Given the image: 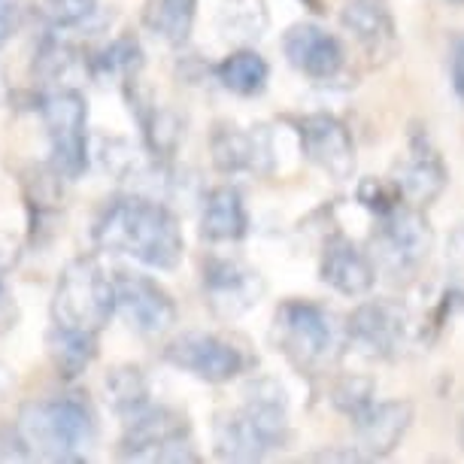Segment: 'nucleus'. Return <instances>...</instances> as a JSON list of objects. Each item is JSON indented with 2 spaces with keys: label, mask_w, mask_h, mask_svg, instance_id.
I'll list each match as a JSON object with an SVG mask.
<instances>
[{
  "label": "nucleus",
  "mask_w": 464,
  "mask_h": 464,
  "mask_svg": "<svg viewBox=\"0 0 464 464\" xmlns=\"http://www.w3.org/2000/svg\"><path fill=\"white\" fill-rule=\"evenodd\" d=\"M355 198H358V204L373 216H385V213H392L398 204H404V198H401V191H398L395 182H392V177L389 179L364 177L362 182H358Z\"/></svg>",
  "instance_id": "30"
},
{
  "label": "nucleus",
  "mask_w": 464,
  "mask_h": 464,
  "mask_svg": "<svg viewBox=\"0 0 464 464\" xmlns=\"http://www.w3.org/2000/svg\"><path fill=\"white\" fill-rule=\"evenodd\" d=\"M103 392H107V404L112 413L128 419L130 413L143 410L152 401V389H149V376L140 364H116L103 376Z\"/></svg>",
  "instance_id": "28"
},
{
  "label": "nucleus",
  "mask_w": 464,
  "mask_h": 464,
  "mask_svg": "<svg viewBox=\"0 0 464 464\" xmlns=\"http://www.w3.org/2000/svg\"><path fill=\"white\" fill-rule=\"evenodd\" d=\"M216 82L237 98H258L270 82V64L252 46L234 49L213 67Z\"/></svg>",
  "instance_id": "25"
},
{
  "label": "nucleus",
  "mask_w": 464,
  "mask_h": 464,
  "mask_svg": "<svg viewBox=\"0 0 464 464\" xmlns=\"http://www.w3.org/2000/svg\"><path fill=\"white\" fill-rule=\"evenodd\" d=\"M92 240L101 252L134 258L152 270H177L186 256L179 218L159 198L140 191L119 195L101 207Z\"/></svg>",
  "instance_id": "1"
},
{
  "label": "nucleus",
  "mask_w": 464,
  "mask_h": 464,
  "mask_svg": "<svg viewBox=\"0 0 464 464\" xmlns=\"http://www.w3.org/2000/svg\"><path fill=\"white\" fill-rule=\"evenodd\" d=\"M213 28L218 40L234 49L256 46L270 28L267 0H218Z\"/></svg>",
  "instance_id": "23"
},
{
  "label": "nucleus",
  "mask_w": 464,
  "mask_h": 464,
  "mask_svg": "<svg viewBox=\"0 0 464 464\" xmlns=\"http://www.w3.org/2000/svg\"><path fill=\"white\" fill-rule=\"evenodd\" d=\"M116 316L140 337H161L177 325V301L161 283L137 270H112Z\"/></svg>",
  "instance_id": "11"
},
{
  "label": "nucleus",
  "mask_w": 464,
  "mask_h": 464,
  "mask_svg": "<svg viewBox=\"0 0 464 464\" xmlns=\"http://www.w3.org/2000/svg\"><path fill=\"white\" fill-rule=\"evenodd\" d=\"M288 392L274 376H252L243 404L213 419V450L222 461H261L292 443Z\"/></svg>",
  "instance_id": "2"
},
{
  "label": "nucleus",
  "mask_w": 464,
  "mask_h": 464,
  "mask_svg": "<svg viewBox=\"0 0 464 464\" xmlns=\"http://www.w3.org/2000/svg\"><path fill=\"white\" fill-rule=\"evenodd\" d=\"M340 24L358 43L367 64L385 67L398 58L401 34L389 0H346L340 10Z\"/></svg>",
  "instance_id": "17"
},
{
  "label": "nucleus",
  "mask_w": 464,
  "mask_h": 464,
  "mask_svg": "<svg viewBox=\"0 0 464 464\" xmlns=\"http://www.w3.org/2000/svg\"><path fill=\"white\" fill-rule=\"evenodd\" d=\"M270 343L301 376H319L340 362L346 337L322 304L288 297L274 313Z\"/></svg>",
  "instance_id": "4"
},
{
  "label": "nucleus",
  "mask_w": 464,
  "mask_h": 464,
  "mask_svg": "<svg viewBox=\"0 0 464 464\" xmlns=\"http://www.w3.org/2000/svg\"><path fill=\"white\" fill-rule=\"evenodd\" d=\"M13 385H15V371H13L10 364L0 362V401H4L6 395H10Z\"/></svg>",
  "instance_id": "35"
},
{
  "label": "nucleus",
  "mask_w": 464,
  "mask_h": 464,
  "mask_svg": "<svg viewBox=\"0 0 464 464\" xmlns=\"http://www.w3.org/2000/svg\"><path fill=\"white\" fill-rule=\"evenodd\" d=\"M161 358L177 371L213 385L237 380L256 364L246 346L216 331H182L161 349Z\"/></svg>",
  "instance_id": "9"
},
{
  "label": "nucleus",
  "mask_w": 464,
  "mask_h": 464,
  "mask_svg": "<svg viewBox=\"0 0 464 464\" xmlns=\"http://www.w3.org/2000/svg\"><path fill=\"white\" fill-rule=\"evenodd\" d=\"M15 261H19V246L10 234H0V274H6Z\"/></svg>",
  "instance_id": "34"
},
{
  "label": "nucleus",
  "mask_w": 464,
  "mask_h": 464,
  "mask_svg": "<svg viewBox=\"0 0 464 464\" xmlns=\"http://www.w3.org/2000/svg\"><path fill=\"white\" fill-rule=\"evenodd\" d=\"M46 349H49V362L55 367V373L61 380H76L92 367V362L98 358L101 337L80 334V331H67L52 325L46 334Z\"/></svg>",
  "instance_id": "27"
},
{
  "label": "nucleus",
  "mask_w": 464,
  "mask_h": 464,
  "mask_svg": "<svg viewBox=\"0 0 464 464\" xmlns=\"http://www.w3.org/2000/svg\"><path fill=\"white\" fill-rule=\"evenodd\" d=\"M434 249V227L425 209L398 204L392 213L376 216L371 234V258L389 276H413Z\"/></svg>",
  "instance_id": "8"
},
{
  "label": "nucleus",
  "mask_w": 464,
  "mask_h": 464,
  "mask_svg": "<svg viewBox=\"0 0 464 464\" xmlns=\"http://www.w3.org/2000/svg\"><path fill=\"white\" fill-rule=\"evenodd\" d=\"M297 4H304V10H310V13H316V15L325 13V0H297Z\"/></svg>",
  "instance_id": "36"
},
{
  "label": "nucleus",
  "mask_w": 464,
  "mask_h": 464,
  "mask_svg": "<svg viewBox=\"0 0 464 464\" xmlns=\"http://www.w3.org/2000/svg\"><path fill=\"white\" fill-rule=\"evenodd\" d=\"M209 159L213 168L225 177H270L276 168V146L270 125H234V121H216L209 134Z\"/></svg>",
  "instance_id": "14"
},
{
  "label": "nucleus",
  "mask_w": 464,
  "mask_h": 464,
  "mask_svg": "<svg viewBox=\"0 0 464 464\" xmlns=\"http://www.w3.org/2000/svg\"><path fill=\"white\" fill-rule=\"evenodd\" d=\"M413 416H416L413 401L395 398V401H373L355 419H349L355 431L353 450L358 452V459L362 461L389 459L401 446V440H404V434L410 431Z\"/></svg>",
  "instance_id": "18"
},
{
  "label": "nucleus",
  "mask_w": 464,
  "mask_h": 464,
  "mask_svg": "<svg viewBox=\"0 0 464 464\" xmlns=\"http://www.w3.org/2000/svg\"><path fill=\"white\" fill-rule=\"evenodd\" d=\"M13 428L28 459L46 461H85L101 437L98 410L82 392H61L28 401L22 404Z\"/></svg>",
  "instance_id": "3"
},
{
  "label": "nucleus",
  "mask_w": 464,
  "mask_h": 464,
  "mask_svg": "<svg viewBox=\"0 0 464 464\" xmlns=\"http://www.w3.org/2000/svg\"><path fill=\"white\" fill-rule=\"evenodd\" d=\"M116 316L112 274L98 256H80L61 270L52 292V325L101 337Z\"/></svg>",
  "instance_id": "5"
},
{
  "label": "nucleus",
  "mask_w": 464,
  "mask_h": 464,
  "mask_svg": "<svg viewBox=\"0 0 464 464\" xmlns=\"http://www.w3.org/2000/svg\"><path fill=\"white\" fill-rule=\"evenodd\" d=\"M452 4H464V0H452Z\"/></svg>",
  "instance_id": "38"
},
{
  "label": "nucleus",
  "mask_w": 464,
  "mask_h": 464,
  "mask_svg": "<svg viewBox=\"0 0 464 464\" xmlns=\"http://www.w3.org/2000/svg\"><path fill=\"white\" fill-rule=\"evenodd\" d=\"M204 304L216 319L234 322L265 301L267 279L237 256H207L200 267Z\"/></svg>",
  "instance_id": "10"
},
{
  "label": "nucleus",
  "mask_w": 464,
  "mask_h": 464,
  "mask_svg": "<svg viewBox=\"0 0 464 464\" xmlns=\"http://www.w3.org/2000/svg\"><path fill=\"white\" fill-rule=\"evenodd\" d=\"M392 182L398 186L401 198L410 207L428 209L450 186V168L443 155L437 152L428 130L422 125H413L407 134V159L395 164Z\"/></svg>",
  "instance_id": "15"
},
{
  "label": "nucleus",
  "mask_w": 464,
  "mask_h": 464,
  "mask_svg": "<svg viewBox=\"0 0 464 464\" xmlns=\"http://www.w3.org/2000/svg\"><path fill=\"white\" fill-rule=\"evenodd\" d=\"M0 82H4V76H0Z\"/></svg>",
  "instance_id": "39"
},
{
  "label": "nucleus",
  "mask_w": 464,
  "mask_h": 464,
  "mask_svg": "<svg viewBox=\"0 0 464 464\" xmlns=\"http://www.w3.org/2000/svg\"><path fill=\"white\" fill-rule=\"evenodd\" d=\"M283 55L306 80L331 85L346 73V49L328 28L297 22L283 34Z\"/></svg>",
  "instance_id": "16"
},
{
  "label": "nucleus",
  "mask_w": 464,
  "mask_h": 464,
  "mask_svg": "<svg viewBox=\"0 0 464 464\" xmlns=\"http://www.w3.org/2000/svg\"><path fill=\"white\" fill-rule=\"evenodd\" d=\"M285 121L295 128L304 159L316 164L325 177L334 182H349L355 177V140L343 119L331 112H304V116H288Z\"/></svg>",
  "instance_id": "12"
},
{
  "label": "nucleus",
  "mask_w": 464,
  "mask_h": 464,
  "mask_svg": "<svg viewBox=\"0 0 464 464\" xmlns=\"http://www.w3.org/2000/svg\"><path fill=\"white\" fill-rule=\"evenodd\" d=\"M376 401V382L371 376H340V380L331 385V407L337 413H343L346 419H355L362 410H367Z\"/></svg>",
  "instance_id": "29"
},
{
  "label": "nucleus",
  "mask_w": 464,
  "mask_h": 464,
  "mask_svg": "<svg viewBox=\"0 0 464 464\" xmlns=\"http://www.w3.org/2000/svg\"><path fill=\"white\" fill-rule=\"evenodd\" d=\"M450 73H452V89L464 103V34H459L450 46Z\"/></svg>",
  "instance_id": "33"
},
{
  "label": "nucleus",
  "mask_w": 464,
  "mask_h": 464,
  "mask_svg": "<svg viewBox=\"0 0 464 464\" xmlns=\"http://www.w3.org/2000/svg\"><path fill=\"white\" fill-rule=\"evenodd\" d=\"M200 0H146L140 10V22L155 40L168 46H186L198 19Z\"/></svg>",
  "instance_id": "26"
},
{
  "label": "nucleus",
  "mask_w": 464,
  "mask_h": 464,
  "mask_svg": "<svg viewBox=\"0 0 464 464\" xmlns=\"http://www.w3.org/2000/svg\"><path fill=\"white\" fill-rule=\"evenodd\" d=\"M19 319H22L19 301H15V295L10 292V285H6L4 274H0V334H10V331L19 328Z\"/></svg>",
  "instance_id": "31"
},
{
  "label": "nucleus",
  "mask_w": 464,
  "mask_h": 464,
  "mask_svg": "<svg viewBox=\"0 0 464 464\" xmlns=\"http://www.w3.org/2000/svg\"><path fill=\"white\" fill-rule=\"evenodd\" d=\"M343 337L355 353L380 358V362H395L407 349L410 319L401 304L389 301V297H376V301L358 304L349 313Z\"/></svg>",
  "instance_id": "13"
},
{
  "label": "nucleus",
  "mask_w": 464,
  "mask_h": 464,
  "mask_svg": "<svg viewBox=\"0 0 464 464\" xmlns=\"http://www.w3.org/2000/svg\"><path fill=\"white\" fill-rule=\"evenodd\" d=\"M146 64L143 46L134 34H119L107 46L85 52V73L98 82H128Z\"/></svg>",
  "instance_id": "24"
},
{
  "label": "nucleus",
  "mask_w": 464,
  "mask_h": 464,
  "mask_svg": "<svg viewBox=\"0 0 464 464\" xmlns=\"http://www.w3.org/2000/svg\"><path fill=\"white\" fill-rule=\"evenodd\" d=\"M200 237L207 243H237L249 234V209L240 188L216 186L200 200Z\"/></svg>",
  "instance_id": "20"
},
{
  "label": "nucleus",
  "mask_w": 464,
  "mask_h": 464,
  "mask_svg": "<svg viewBox=\"0 0 464 464\" xmlns=\"http://www.w3.org/2000/svg\"><path fill=\"white\" fill-rule=\"evenodd\" d=\"M119 459L125 461H200L191 443V422L177 407L149 404L125 419L119 437Z\"/></svg>",
  "instance_id": "7"
},
{
  "label": "nucleus",
  "mask_w": 464,
  "mask_h": 464,
  "mask_svg": "<svg viewBox=\"0 0 464 464\" xmlns=\"http://www.w3.org/2000/svg\"><path fill=\"white\" fill-rule=\"evenodd\" d=\"M34 13L40 15L46 31L64 34L76 43L101 34L112 22V15H107L98 0H37Z\"/></svg>",
  "instance_id": "22"
},
{
  "label": "nucleus",
  "mask_w": 464,
  "mask_h": 464,
  "mask_svg": "<svg viewBox=\"0 0 464 464\" xmlns=\"http://www.w3.org/2000/svg\"><path fill=\"white\" fill-rule=\"evenodd\" d=\"M459 440H461V450H464V419H461V431H459Z\"/></svg>",
  "instance_id": "37"
},
{
  "label": "nucleus",
  "mask_w": 464,
  "mask_h": 464,
  "mask_svg": "<svg viewBox=\"0 0 464 464\" xmlns=\"http://www.w3.org/2000/svg\"><path fill=\"white\" fill-rule=\"evenodd\" d=\"M319 279L343 297H364L376 285V265L343 231H331L322 243Z\"/></svg>",
  "instance_id": "19"
},
{
  "label": "nucleus",
  "mask_w": 464,
  "mask_h": 464,
  "mask_svg": "<svg viewBox=\"0 0 464 464\" xmlns=\"http://www.w3.org/2000/svg\"><path fill=\"white\" fill-rule=\"evenodd\" d=\"M19 22H22L19 0H0V49L13 40V34L19 31Z\"/></svg>",
  "instance_id": "32"
},
{
  "label": "nucleus",
  "mask_w": 464,
  "mask_h": 464,
  "mask_svg": "<svg viewBox=\"0 0 464 464\" xmlns=\"http://www.w3.org/2000/svg\"><path fill=\"white\" fill-rule=\"evenodd\" d=\"M34 110L40 112L49 137V164L64 179H80L92 161L89 101L76 89H52L37 94Z\"/></svg>",
  "instance_id": "6"
},
{
  "label": "nucleus",
  "mask_w": 464,
  "mask_h": 464,
  "mask_svg": "<svg viewBox=\"0 0 464 464\" xmlns=\"http://www.w3.org/2000/svg\"><path fill=\"white\" fill-rule=\"evenodd\" d=\"M24 200H28V222H31V243H46L55 231V218L64 207V177L52 168H31L22 173Z\"/></svg>",
  "instance_id": "21"
}]
</instances>
